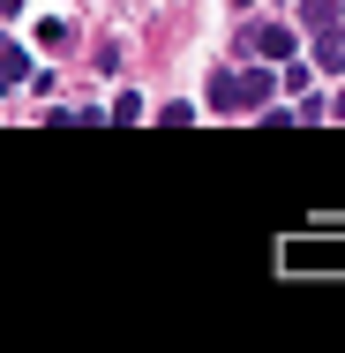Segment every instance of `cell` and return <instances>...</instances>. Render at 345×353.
Segmentation results:
<instances>
[{
    "label": "cell",
    "instance_id": "cell-6",
    "mask_svg": "<svg viewBox=\"0 0 345 353\" xmlns=\"http://www.w3.org/2000/svg\"><path fill=\"white\" fill-rule=\"evenodd\" d=\"M105 121H121V128H128V121H143V98H136V90H121V98H113V113H105Z\"/></svg>",
    "mask_w": 345,
    "mask_h": 353
},
{
    "label": "cell",
    "instance_id": "cell-10",
    "mask_svg": "<svg viewBox=\"0 0 345 353\" xmlns=\"http://www.w3.org/2000/svg\"><path fill=\"white\" fill-rule=\"evenodd\" d=\"M240 8H248V0H240Z\"/></svg>",
    "mask_w": 345,
    "mask_h": 353
},
{
    "label": "cell",
    "instance_id": "cell-3",
    "mask_svg": "<svg viewBox=\"0 0 345 353\" xmlns=\"http://www.w3.org/2000/svg\"><path fill=\"white\" fill-rule=\"evenodd\" d=\"M323 263H345V241H293L285 248V271H323Z\"/></svg>",
    "mask_w": 345,
    "mask_h": 353
},
{
    "label": "cell",
    "instance_id": "cell-2",
    "mask_svg": "<svg viewBox=\"0 0 345 353\" xmlns=\"http://www.w3.org/2000/svg\"><path fill=\"white\" fill-rule=\"evenodd\" d=\"M248 53H263V61H293V53H300V38H293V30H285V23H255V30H248Z\"/></svg>",
    "mask_w": 345,
    "mask_h": 353
},
{
    "label": "cell",
    "instance_id": "cell-7",
    "mask_svg": "<svg viewBox=\"0 0 345 353\" xmlns=\"http://www.w3.org/2000/svg\"><path fill=\"white\" fill-rule=\"evenodd\" d=\"M23 75H30V61H23V53L8 46V53H0V83H23Z\"/></svg>",
    "mask_w": 345,
    "mask_h": 353
},
{
    "label": "cell",
    "instance_id": "cell-8",
    "mask_svg": "<svg viewBox=\"0 0 345 353\" xmlns=\"http://www.w3.org/2000/svg\"><path fill=\"white\" fill-rule=\"evenodd\" d=\"M331 121H345V90H338V98H331Z\"/></svg>",
    "mask_w": 345,
    "mask_h": 353
},
{
    "label": "cell",
    "instance_id": "cell-4",
    "mask_svg": "<svg viewBox=\"0 0 345 353\" xmlns=\"http://www.w3.org/2000/svg\"><path fill=\"white\" fill-rule=\"evenodd\" d=\"M308 38H315V46H308L315 68H323V75H345V23H323V30H308Z\"/></svg>",
    "mask_w": 345,
    "mask_h": 353
},
{
    "label": "cell",
    "instance_id": "cell-9",
    "mask_svg": "<svg viewBox=\"0 0 345 353\" xmlns=\"http://www.w3.org/2000/svg\"><path fill=\"white\" fill-rule=\"evenodd\" d=\"M0 15H23V0H0Z\"/></svg>",
    "mask_w": 345,
    "mask_h": 353
},
{
    "label": "cell",
    "instance_id": "cell-5",
    "mask_svg": "<svg viewBox=\"0 0 345 353\" xmlns=\"http://www.w3.org/2000/svg\"><path fill=\"white\" fill-rule=\"evenodd\" d=\"M300 23H308V30H323V23H338V0H300Z\"/></svg>",
    "mask_w": 345,
    "mask_h": 353
},
{
    "label": "cell",
    "instance_id": "cell-1",
    "mask_svg": "<svg viewBox=\"0 0 345 353\" xmlns=\"http://www.w3.org/2000/svg\"><path fill=\"white\" fill-rule=\"evenodd\" d=\"M271 90H278L271 68H218L210 75V105H218V113H248V105H263Z\"/></svg>",
    "mask_w": 345,
    "mask_h": 353
}]
</instances>
